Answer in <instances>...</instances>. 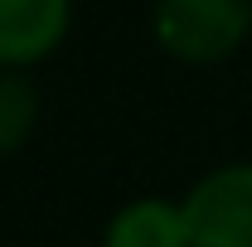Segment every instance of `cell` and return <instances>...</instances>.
I'll return each instance as SVG.
<instances>
[{
  "instance_id": "cell-3",
  "label": "cell",
  "mask_w": 252,
  "mask_h": 247,
  "mask_svg": "<svg viewBox=\"0 0 252 247\" xmlns=\"http://www.w3.org/2000/svg\"><path fill=\"white\" fill-rule=\"evenodd\" d=\"M73 0H0V68L49 59L68 34Z\"/></svg>"
},
{
  "instance_id": "cell-1",
  "label": "cell",
  "mask_w": 252,
  "mask_h": 247,
  "mask_svg": "<svg viewBox=\"0 0 252 247\" xmlns=\"http://www.w3.org/2000/svg\"><path fill=\"white\" fill-rule=\"evenodd\" d=\"M252 30L248 0H160L156 39L165 54L185 63H219L228 59Z\"/></svg>"
},
{
  "instance_id": "cell-4",
  "label": "cell",
  "mask_w": 252,
  "mask_h": 247,
  "mask_svg": "<svg viewBox=\"0 0 252 247\" xmlns=\"http://www.w3.org/2000/svg\"><path fill=\"white\" fill-rule=\"evenodd\" d=\"M107 247H189L185 204L136 199L107 223Z\"/></svg>"
},
{
  "instance_id": "cell-5",
  "label": "cell",
  "mask_w": 252,
  "mask_h": 247,
  "mask_svg": "<svg viewBox=\"0 0 252 247\" xmlns=\"http://www.w3.org/2000/svg\"><path fill=\"white\" fill-rule=\"evenodd\" d=\"M34 112H39L34 88L20 78V73H0V155L30 141Z\"/></svg>"
},
{
  "instance_id": "cell-2",
  "label": "cell",
  "mask_w": 252,
  "mask_h": 247,
  "mask_svg": "<svg viewBox=\"0 0 252 247\" xmlns=\"http://www.w3.org/2000/svg\"><path fill=\"white\" fill-rule=\"evenodd\" d=\"M189 247H252V165H223L185 199Z\"/></svg>"
}]
</instances>
